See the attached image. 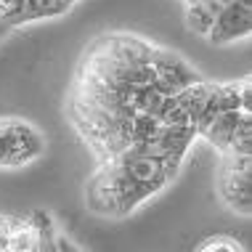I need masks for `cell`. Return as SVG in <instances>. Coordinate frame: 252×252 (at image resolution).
I'll return each instance as SVG.
<instances>
[{
	"label": "cell",
	"instance_id": "cell-1",
	"mask_svg": "<svg viewBox=\"0 0 252 252\" xmlns=\"http://www.w3.org/2000/svg\"><path fill=\"white\" fill-rule=\"evenodd\" d=\"M48 141L32 122L22 117H0V167H27L45 154Z\"/></svg>",
	"mask_w": 252,
	"mask_h": 252
},
{
	"label": "cell",
	"instance_id": "cell-2",
	"mask_svg": "<svg viewBox=\"0 0 252 252\" xmlns=\"http://www.w3.org/2000/svg\"><path fill=\"white\" fill-rule=\"evenodd\" d=\"M218 199L234 215H252V154H220Z\"/></svg>",
	"mask_w": 252,
	"mask_h": 252
},
{
	"label": "cell",
	"instance_id": "cell-3",
	"mask_svg": "<svg viewBox=\"0 0 252 252\" xmlns=\"http://www.w3.org/2000/svg\"><path fill=\"white\" fill-rule=\"evenodd\" d=\"M56 226L45 210H35L30 215H19L8 220L5 252H51L56 244Z\"/></svg>",
	"mask_w": 252,
	"mask_h": 252
},
{
	"label": "cell",
	"instance_id": "cell-4",
	"mask_svg": "<svg viewBox=\"0 0 252 252\" xmlns=\"http://www.w3.org/2000/svg\"><path fill=\"white\" fill-rule=\"evenodd\" d=\"M196 80H202V74L186 59L154 45V51H152V83L165 96H173V93L183 91V88L194 85Z\"/></svg>",
	"mask_w": 252,
	"mask_h": 252
},
{
	"label": "cell",
	"instance_id": "cell-5",
	"mask_svg": "<svg viewBox=\"0 0 252 252\" xmlns=\"http://www.w3.org/2000/svg\"><path fill=\"white\" fill-rule=\"evenodd\" d=\"M250 32H252V5L231 0V3L220 5L213 27L207 32V40L213 45H231L250 37Z\"/></svg>",
	"mask_w": 252,
	"mask_h": 252
},
{
	"label": "cell",
	"instance_id": "cell-6",
	"mask_svg": "<svg viewBox=\"0 0 252 252\" xmlns=\"http://www.w3.org/2000/svg\"><path fill=\"white\" fill-rule=\"evenodd\" d=\"M242 112H252V109H234V112H218V114H213V117H210L199 130H196V135L207 141L218 154H226V149L231 144V135H234V127H236V122H239Z\"/></svg>",
	"mask_w": 252,
	"mask_h": 252
},
{
	"label": "cell",
	"instance_id": "cell-7",
	"mask_svg": "<svg viewBox=\"0 0 252 252\" xmlns=\"http://www.w3.org/2000/svg\"><path fill=\"white\" fill-rule=\"evenodd\" d=\"M218 11H220V3H218V0H189L186 11H183L186 27L194 32V35L207 37L210 27H213L215 16H218Z\"/></svg>",
	"mask_w": 252,
	"mask_h": 252
},
{
	"label": "cell",
	"instance_id": "cell-8",
	"mask_svg": "<svg viewBox=\"0 0 252 252\" xmlns=\"http://www.w3.org/2000/svg\"><path fill=\"white\" fill-rule=\"evenodd\" d=\"M226 154H252V112H242Z\"/></svg>",
	"mask_w": 252,
	"mask_h": 252
},
{
	"label": "cell",
	"instance_id": "cell-9",
	"mask_svg": "<svg viewBox=\"0 0 252 252\" xmlns=\"http://www.w3.org/2000/svg\"><path fill=\"white\" fill-rule=\"evenodd\" d=\"M194 252H247L244 250V244L239 239H234V236L228 234H215V236H207V239H202L196 244Z\"/></svg>",
	"mask_w": 252,
	"mask_h": 252
},
{
	"label": "cell",
	"instance_id": "cell-10",
	"mask_svg": "<svg viewBox=\"0 0 252 252\" xmlns=\"http://www.w3.org/2000/svg\"><path fill=\"white\" fill-rule=\"evenodd\" d=\"M22 3L24 0H0V24L13 30V22H16L19 11H22Z\"/></svg>",
	"mask_w": 252,
	"mask_h": 252
},
{
	"label": "cell",
	"instance_id": "cell-11",
	"mask_svg": "<svg viewBox=\"0 0 252 252\" xmlns=\"http://www.w3.org/2000/svg\"><path fill=\"white\" fill-rule=\"evenodd\" d=\"M53 252H85V250L80 247L77 242H72L69 236H64V234H56V247H53Z\"/></svg>",
	"mask_w": 252,
	"mask_h": 252
},
{
	"label": "cell",
	"instance_id": "cell-12",
	"mask_svg": "<svg viewBox=\"0 0 252 252\" xmlns=\"http://www.w3.org/2000/svg\"><path fill=\"white\" fill-rule=\"evenodd\" d=\"M8 215H0V252H5V239H8Z\"/></svg>",
	"mask_w": 252,
	"mask_h": 252
},
{
	"label": "cell",
	"instance_id": "cell-13",
	"mask_svg": "<svg viewBox=\"0 0 252 252\" xmlns=\"http://www.w3.org/2000/svg\"><path fill=\"white\" fill-rule=\"evenodd\" d=\"M5 35H8V27H5V24H0V40H3Z\"/></svg>",
	"mask_w": 252,
	"mask_h": 252
},
{
	"label": "cell",
	"instance_id": "cell-14",
	"mask_svg": "<svg viewBox=\"0 0 252 252\" xmlns=\"http://www.w3.org/2000/svg\"><path fill=\"white\" fill-rule=\"evenodd\" d=\"M236 3H244V5H252V0H236Z\"/></svg>",
	"mask_w": 252,
	"mask_h": 252
},
{
	"label": "cell",
	"instance_id": "cell-15",
	"mask_svg": "<svg viewBox=\"0 0 252 252\" xmlns=\"http://www.w3.org/2000/svg\"><path fill=\"white\" fill-rule=\"evenodd\" d=\"M183 3H189V0H183Z\"/></svg>",
	"mask_w": 252,
	"mask_h": 252
},
{
	"label": "cell",
	"instance_id": "cell-16",
	"mask_svg": "<svg viewBox=\"0 0 252 252\" xmlns=\"http://www.w3.org/2000/svg\"><path fill=\"white\" fill-rule=\"evenodd\" d=\"M53 247H56V244H53ZM51 252H53V250H51Z\"/></svg>",
	"mask_w": 252,
	"mask_h": 252
}]
</instances>
